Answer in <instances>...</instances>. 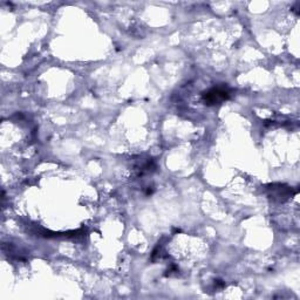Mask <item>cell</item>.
I'll return each mask as SVG.
<instances>
[{"label": "cell", "mask_w": 300, "mask_h": 300, "mask_svg": "<svg viewBox=\"0 0 300 300\" xmlns=\"http://www.w3.org/2000/svg\"><path fill=\"white\" fill-rule=\"evenodd\" d=\"M229 99V91L222 88H213L209 91H206L205 94H203V100L205 102V105H216L224 101V100Z\"/></svg>", "instance_id": "1"}]
</instances>
